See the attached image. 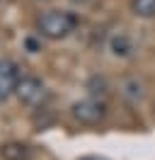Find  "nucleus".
Listing matches in <instances>:
<instances>
[{
	"label": "nucleus",
	"instance_id": "f257e3e1",
	"mask_svg": "<svg viewBox=\"0 0 155 160\" xmlns=\"http://www.w3.org/2000/svg\"><path fill=\"white\" fill-rule=\"evenodd\" d=\"M78 27V15L68 10H46L37 20V29L46 39H66Z\"/></svg>",
	"mask_w": 155,
	"mask_h": 160
},
{
	"label": "nucleus",
	"instance_id": "f03ea898",
	"mask_svg": "<svg viewBox=\"0 0 155 160\" xmlns=\"http://www.w3.org/2000/svg\"><path fill=\"white\" fill-rule=\"evenodd\" d=\"M19 66L10 58H0V104L8 100L10 95H15L19 85Z\"/></svg>",
	"mask_w": 155,
	"mask_h": 160
},
{
	"label": "nucleus",
	"instance_id": "7ed1b4c3",
	"mask_svg": "<svg viewBox=\"0 0 155 160\" xmlns=\"http://www.w3.org/2000/svg\"><path fill=\"white\" fill-rule=\"evenodd\" d=\"M73 117L80 124H99L104 119V104L97 100H80L73 104Z\"/></svg>",
	"mask_w": 155,
	"mask_h": 160
},
{
	"label": "nucleus",
	"instance_id": "20e7f679",
	"mask_svg": "<svg viewBox=\"0 0 155 160\" xmlns=\"http://www.w3.org/2000/svg\"><path fill=\"white\" fill-rule=\"evenodd\" d=\"M15 95H17L19 102H24V104H37V102H41V97H44V82L39 78H32V75L19 78V85H17V90H15Z\"/></svg>",
	"mask_w": 155,
	"mask_h": 160
},
{
	"label": "nucleus",
	"instance_id": "39448f33",
	"mask_svg": "<svg viewBox=\"0 0 155 160\" xmlns=\"http://www.w3.org/2000/svg\"><path fill=\"white\" fill-rule=\"evenodd\" d=\"M0 158L2 160H29L32 150H29V146L19 143V141H10V143L0 146Z\"/></svg>",
	"mask_w": 155,
	"mask_h": 160
},
{
	"label": "nucleus",
	"instance_id": "423d86ee",
	"mask_svg": "<svg viewBox=\"0 0 155 160\" xmlns=\"http://www.w3.org/2000/svg\"><path fill=\"white\" fill-rule=\"evenodd\" d=\"M109 49H112V53L119 56V58H128V56L133 53V39H131L126 32H119V34H114V37L109 39Z\"/></svg>",
	"mask_w": 155,
	"mask_h": 160
},
{
	"label": "nucleus",
	"instance_id": "0eeeda50",
	"mask_svg": "<svg viewBox=\"0 0 155 160\" xmlns=\"http://www.w3.org/2000/svg\"><path fill=\"white\" fill-rule=\"evenodd\" d=\"M131 12L141 20L155 17V0H131Z\"/></svg>",
	"mask_w": 155,
	"mask_h": 160
},
{
	"label": "nucleus",
	"instance_id": "6e6552de",
	"mask_svg": "<svg viewBox=\"0 0 155 160\" xmlns=\"http://www.w3.org/2000/svg\"><path fill=\"white\" fill-rule=\"evenodd\" d=\"M27 46H29L32 51H37V49H39V46H37V41H34V39H27Z\"/></svg>",
	"mask_w": 155,
	"mask_h": 160
},
{
	"label": "nucleus",
	"instance_id": "1a4fd4ad",
	"mask_svg": "<svg viewBox=\"0 0 155 160\" xmlns=\"http://www.w3.org/2000/svg\"><path fill=\"white\" fill-rule=\"evenodd\" d=\"M80 160H99V158H80Z\"/></svg>",
	"mask_w": 155,
	"mask_h": 160
}]
</instances>
